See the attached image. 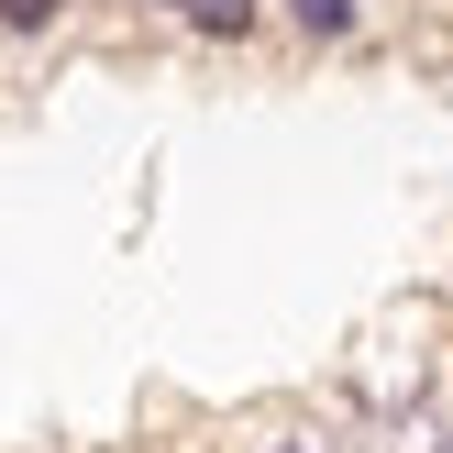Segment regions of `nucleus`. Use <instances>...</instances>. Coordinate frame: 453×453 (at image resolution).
<instances>
[{
	"label": "nucleus",
	"mask_w": 453,
	"mask_h": 453,
	"mask_svg": "<svg viewBox=\"0 0 453 453\" xmlns=\"http://www.w3.org/2000/svg\"><path fill=\"white\" fill-rule=\"evenodd\" d=\"M166 12H188V34H211V44H243L265 22V0H166Z\"/></svg>",
	"instance_id": "nucleus-1"
},
{
	"label": "nucleus",
	"mask_w": 453,
	"mask_h": 453,
	"mask_svg": "<svg viewBox=\"0 0 453 453\" xmlns=\"http://www.w3.org/2000/svg\"><path fill=\"white\" fill-rule=\"evenodd\" d=\"M288 22H299L310 44H343L354 22H365V0H288Z\"/></svg>",
	"instance_id": "nucleus-2"
},
{
	"label": "nucleus",
	"mask_w": 453,
	"mask_h": 453,
	"mask_svg": "<svg viewBox=\"0 0 453 453\" xmlns=\"http://www.w3.org/2000/svg\"><path fill=\"white\" fill-rule=\"evenodd\" d=\"M56 12H66V0H0V34H44Z\"/></svg>",
	"instance_id": "nucleus-3"
},
{
	"label": "nucleus",
	"mask_w": 453,
	"mask_h": 453,
	"mask_svg": "<svg viewBox=\"0 0 453 453\" xmlns=\"http://www.w3.org/2000/svg\"><path fill=\"white\" fill-rule=\"evenodd\" d=\"M277 453H310V442H277Z\"/></svg>",
	"instance_id": "nucleus-4"
}]
</instances>
